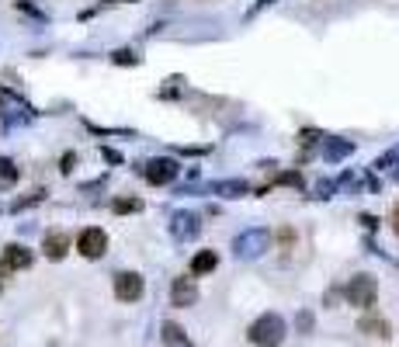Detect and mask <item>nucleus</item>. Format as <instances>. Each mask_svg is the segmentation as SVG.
<instances>
[{
	"instance_id": "obj_20",
	"label": "nucleus",
	"mask_w": 399,
	"mask_h": 347,
	"mask_svg": "<svg viewBox=\"0 0 399 347\" xmlns=\"http://www.w3.org/2000/svg\"><path fill=\"white\" fill-rule=\"evenodd\" d=\"M278 185H292V187H302V174H292V170H285V174L278 177Z\"/></svg>"
},
{
	"instance_id": "obj_1",
	"label": "nucleus",
	"mask_w": 399,
	"mask_h": 347,
	"mask_svg": "<svg viewBox=\"0 0 399 347\" xmlns=\"http://www.w3.org/2000/svg\"><path fill=\"white\" fill-rule=\"evenodd\" d=\"M285 333L289 330H285V320L278 313H264V316H257L250 323V344L257 347H281Z\"/></svg>"
},
{
	"instance_id": "obj_2",
	"label": "nucleus",
	"mask_w": 399,
	"mask_h": 347,
	"mask_svg": "<svg viewBox=\"0 0 399 347\" xmlns=\"http://www.w3.org/2000/svg\"><path fill=\"white\" fill-rule=\"evenodd\" d=\"M267 247H271V233L261 229V226L243 229V233L233 237V254H237V261H257Z\"/></svg>"
},
{
	"instance_id": "obj_10",
	"label": "nucleus",
	"mask_w": 399,
	"mask_h": 347,
	"mask_svg": "<svg viewBox=\"0 0 399 347\" xmlns=\"http://www.w3.org/2000/svg\"><path fill=\"white\" fill-rule=\"evenodd\" d=\"M170 302H174L177 309L195 306V302H198V285H195V278H177L174 289H170Z\"/></svg>"
},
{
	"instance_id": "obj_28",
	"label": "nucleus",
	"mask_w": 399,
	"mask_h": 347,
	"mask_svg": "<svg viewBox=\"0 0 399 347\" xmlns=\"http://www.w3.org/2000/svg\"><path fill=\"white\" fill-rule=\"evenodd\" d=\"M396 177H399V174H396Z\"/></svg>"
},
{
	"instance_id": "obj_14",
	"label": "nucleus",
	"mask_w": 399,
	"mask_h": 347,
	"mask_svg": "<svg viewBox=\"0 0 399 347\" xmlns=\"http://www.w3.org/2000/svg\"><path fill=\"white\" fill-rule=\"evenodd\" d=\"M347 153H354L351 139H323V157L326 160H344Z\"/></svg>"
},
{
	"instance_id": "obj_24",
	"label": "nucleus",
	"mask_w": 399,
	"mask_h": 347,
	"mask_svg": "<svg viewBox=\"0 0 399 347\" xmlns=\"http://www.w3.org/2000/svg\"><path fill=\"white\" fill-rule=\"evenodd\" d=\"M105 160H108V163H122V157H118L115 150H105Z\"/></svg>"
},
{
	"instance_id": "obj_26",
	"label": "nucleus",
	"mask_w": 399,
	"mask_h": 347,
	"mask_svg": "<svg viewBox=\"0 0 399 347\" xmlns=\"http://www.w3.org/2000/svg\"><path fill=\"white\" fill-rule=\"evenodd\" d=\"M105 4H135V0H105Z\"/></svg>"
},
{
	"instance_id": "obj_22",
	"label": "nucleus",
	"mask_w": 399,
	"mask_h": 347,
	"mask_svg": "<svg viewBox=\"0 0 399 347\" xmlns=\"http://www.w3.org/2000/svg\"><path fill=\"white\" fill-rule=\"evenodd\" d=\"M299 330H302V333L313 330V316H309V313H299Z\"/></svg>"
},
{
	"instance_id": "obj_27",
	"label": "nucleus",
	"mask_w": 399,
	"mask_h": 347,
	"mask_svg": "<svg viewBox=\"0 0 399 347\" xmlns=\"http://www.w3.org/2000/svg\"><path fill=\"white\" fill-rule=\"evenodd\" d=\"M0 289H4V285H0Z\"/></svg>"
},
{
	"instance_id": "obj_5",
	"label": "nucleus",
	"mask_w": 399,
	"mask_h": 347,
	"mask_svg": "<svg viewBox=\"0 0 399 347\" xmlns=\"http://www.w3.org/2000/svg\"><path fill=\"white\" fill-rule=\"evenodd\" d=\"M77 250L87 257V261H98V257H105L108 250V233L101 226H87L83 233L77 237Z\"/></svg>"
},
{
	"instance_id": "obj_9",
	"label": "nucleus",
	"mask_w": 399,
	"mask_h": 347,
	"mask_svg": "<svg viewBox=\"0 0 399 347\" xmlns=\"http://www.w3.org/2000/svg\"><path fill=\"white\" fill-rule=\"evenodd\" d=\"M31 261H35V254L28 247H21V243H7L4 247V267L7 271H25V267H31Z\"/></svg>"
},
{
	"instance_id": "obj_18",
	"label": "nucleus",
	"mask_w": 399,
	"mask_h": 347,
	"mask_svg": "<svg viewBox=\"0 0 399 347\" xmlns=\"http://www.w3.org/2000/svg\"><path fill=\"white\" fill-rule=\"evenodd\" d=\"M111 209H115L118 215L139 212V209H142V202H139V198H115V202H111Z\"/></svg>"
},
{
	"instance_id": "obj_23",
	"label": "nucleus",
	"mask_w": 399,
	"mask_h": 347,
	"mask_svg": "<svg viewBox=\"0 0 399 347\" xmlns=\"http://www.w3.org/2000/svg\"><path fill=\"white\" fill-rule=\"evenodd\" d=\"M330 191H333V185H330V181H323V185L316 187V195H313V198H330Z\"/></svg>"
},
{
	"instance_id": "obj_21",
	"label": "nucleus",
	"mask_w": 399,
	"mask_h": 347,
	"mask_svg": "<svg viewBox=\"0 0 399 347\" xmlns=\"http://www.w3.org/2000/svg\"><path fill=\"white\" fill-rule=\"evenodd\" d=\"M73 163H77V153H66V157L59 160V170H63V174H70V170H73Z\"/></svg>"
},
{
	"instance_id": "obj_7",
	"label": "nucleus",
	"mask_w": 399,
	"mask_h": 347,
	"mask_svg": "<svg viewBox=\"0 0 399 347\" xmlns=\"http://www.w3.org/2000/svg\"><path fill=\"white\" fill-rule=\"evenodd\" d=\"M142 274L139 271H118L115 274V295L122 299V302H139L142 299Z\"/></svg>"
},
{
	"instance_id": "obj_15",
	"label": "nucleus",
	"mask_w": 399,
	"mask_h": 347,
	"mask_svg": "<svg viewBox=\"0 0 399 347\" xmlns=\"http://www.w3.org/2000/svg\"><path fill=\"white\" fill-rule=\"evenodd\" d=\"M163 344L167 347H191V341H187V333L177 323H163Z\"/></svg>"
},
{
	"instance_id": "obj_3",
	"label": "nucleus",
	"mask_w": 399,
	"mask_h": 347,
	"mask_svg": "<svg viewBox=\"0 0 399 347\" xmlns=\"http://www.w3.org/2000/svg\"><path fill=\"white\" fill-rule=\"evenodd\" d=\"M347 302L351 306H358V309H368L375 302V295H378V285H375V278H368V274H354L351 281H347Z\"/></svg>"
},
{
	"instance_id": "obj_19",
	"label": "nucleus",
	"mask_w": 399,
	"mask_h": 347,
	"mask_svg": "<svg viewBox=\"0 0 399 347\" xmlns=\"http://www.w3.org/2000/svg\"><path fill=\"white\" fill-rule=\"evenodd\" d=\"M0 181H7V185L18 181V167H14L11 160H4V157H0Z\"/></svg>"
},
{
	"instance_id": "obj_17",
	"label": "nucleus",
	"mask_w": 399,
	"mask_h": 347,
	"mask_svg": "<svg viewBox=\"0 0 399 347\" xmlns=\"http://www.w3.org/2000/svg\"><path fill=\"white\" fill-rule=\"evenodd\" d=\"M111 63H115V66H139V56H135L133 49H115V53H111Z\"/></svg>"
},
{
	"instance_id": "obj_25",
	"label": "nucleus",
	"mask_w": 399,
	"mask_h": 347,
	"mask_svg": "<svg viewBox=\"0 0 399 347\" xmlns=\"http://www.w3.org/2000/svg\"><path fill=\"white\" fill-rule=\"evenodd\" d=\"M361 222H365L368 229H375V226H378V219H375V215H361Z\"/></svg>"
},
{
	"instance_id": "obj_13",
	"label": "nucleus",
	"mask_w": 399,
	"mask_h": 347,
	"mask_svg": "<svg viewBox=\"0 0 399 347\" xmlns=\"http://www.w3.org/2000/svg\"><path fill=\"white\" fill-rule=\"evenodd\" d=\"M358 330L368 333V337L385 341V337H389V320H382V316H361V320H358Z\"/></svg>"
},
{
	"instance_id": "obj_8",
	"label": "nucleus",
	"mask_w": 399,
	"mask_h": 347,
	"mask_svg": "<svg viewBox=\"0 0 399 347\" xmlns=\"http://www.w3.org/2000/svg\"><path fill=\"white\" fill-rule=\"evenodd\" d=\"M70 247H73V240H70V233H63V229L46 233V240H42V250H46L49 261H63V257L70 254Z\"/></svg>"
},
{
	"instance_id": "obj_16",
	"label": "nucleus",
	"mask_w": 399,
	"mask_h": 347,
	"mask_svg": "<svg viewBox=\"0 0 399 347\" xmlns=\"http://www.w3.org/2000/svg\"><path fill=\"white\" fill-rule=\"evenodd\" d=\"M46 195H49L46 187H35L31 195H25V198H18V202L11 205V212H25V209H31V205H38V202H46Z\"/></svg>"
},
{
	"instance_id": "obj_4",
	"label": "nucleus",
	"mask_w": 399,
	"mask_h": 347,
	"mask_svg": "<svg viewBox=\"0 0 399 347\" xmlns=\"http://www.w3.org/2000/svg\"><path fill=\"white\" fill-rule=\"evenodd\" d=\"M142 170V177L150 181V185H170L177 174H181V163L174 160V157H157V160H150V163H142L139 167Z\"/></svg>"
},
{
	"instance_id": "obj_11",
	"label": "nucleus",
	"mask_w": 399,
	"mask_h": 347,
	"mask_svg": "<svg viewBox=\"0 0 399 347\" xmlns=\"http://www.w3.org/2000/svg\"><path fill=\"white\" fill-rule=\"evenodd\" d=\"M209 191L219 195V198H243V195H250V185L239 181V177H229V181H212Z\"/></svg>"
},
{
	"instance_id": "obj_6",
	"label": "nucleus",
	"mask_w": 399,
	"mask_h": 347,
	"mask_svg": "<svg viewBox=\"0 0 399 347\" xmlns=\"http://www.w3.org/2000/svg\"><path fill=\"white\" fill-rule=\"evenodd\" d=\"M198 233H202V219L195 212H174L170 215V237L177 243H191L198 240Z\"/></svg>"
},
{
	"instance_id": "obj_12",
	"label": "nucleus",
	"mask_w": 399,
	"mask_h": 347,
	"mask_svg": "<svg viewBox=\"0 0 399 347\" xmlns=\"http://www.w3.org/2000/svg\"><path fill=\"white\" fill-rule=\"evenodd\" d=\"M215 267H219V254L215 250H198L191 257V274H212Z\"/></svg>"
}]
</instances>
